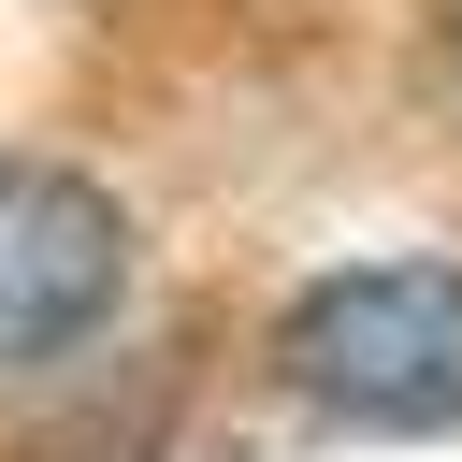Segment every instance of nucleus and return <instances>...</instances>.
<instances>
[{"label": "nucleus", "instance_id": "1", "mask_svg": "<svg viewBox=\"0 0 462 462\" xmlns=\"http://www.w3.org/2000/svg\"><path fill=\"white\" fill-rule=\"evenodd\" d=\"M274 361L332 419L448 433L462 419V260H346V274H318L274 318Z\"/></svg>", "mask_w": 462, "mask_h": 462}, {"label": "nucleus", "instance_id": "3", "mask_svg": "<svg viewBox=\"0 0 462 462\" xmlns=\"http://www.w3.org/2000/svg\"><path fill=\"white\" fill-rule=\"evenodd\" d=\"M433 58H448V101H462V0H433Z\"/></svg>", "mask_w": 462, "mask_h": 462}, {"label": "nucleus", "instance_id": "2", "mask_svg": "<svg viewBox=\"0 0 462 462\" xmlns=\"http://www.w3.org/2000/svg\"><path fill=\"white\" fill-rule=\"evenodd\" d=\"M116 303H130V217L58 159H0V375L101 346Z\"/></svg>", "mask_w": 462, "mask_h": 462}]
</instances>
